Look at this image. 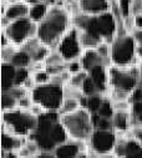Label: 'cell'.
Here are the masks:
<instances>
[{"label": "cell", "mask_w": 142, "mask_h": 158, "mask_svg": "<svg viewBox=\"0 0 142 158\" xmlns=\"http://www.w3.org/2000/svg\"><path fill=\"white\" fill-rule=\"evenodd\" d=\"M136 52H137V59L142 61V45H136Z\"/></svg>", "instance_id": "cell-40"}, {"label": "cell", "mask_w": 142, "mask_h": 158, "mask_svg": "<svg viewBox=\"0 0 142 158\" xmlns=\"http://www.w3.org/2000/svg\"><path fill=\"white\" fill-rule=\"evenodd\" d=\"M131 14H142V0H131Z\"/></svg>", "instance_id": "cell-35"}, {"label": "cell", "mask_w": 142, "mask_h": 158, "mask_svg": "<svg viewBox=\"0 0 142 158\" xmlns=\"http://www.w3.org/2000/svg\"><path fill=\"white\" fill-rule=\"evenodd\" d=\"M119 133L114 130H98L95 128L89 138V147L97 154L114 152Z\"/></svg>", "instance_id": "cell-11"}, {"label": "cell", "mask_w": 142, "mask_h": 158, "mask_svg": "<svg viewBox=\"0 0 142 158\" xmlns=\"http://www.w3.org/2000/svg\"><path fill=\"white\" fill-rule=\"evenodd\" d=\"M30 138H34L41 148V151L52 152L56 146L69 139V135L60 121L57 111H46L39 116L36 130L32 132Z\"/></svg>", "instance_id": "cell-3"}, {"label": "cell", "mask_w": 142, "mask_h": 158, "mask_svg": "<svg viewBox=\"0 0 142 158\" xmlns=\"http://www.w3.org/2000/svg\"><path fill=\"white\" fill-rule=\"evenodd\" d=\"M66 70L73 75V73H76L81 70H84L82 67V64L80 61V59H75V60H71V61H67V65H66Z\"/></svg>", "instance_id": "cell-33"}, {"label": "cell", "mask_w": 142, "mask_h": 158, "mask_svg": "<svg viewBox=\"0 0 142 158\" xmlns=\"http://www.w3.org/2000/svg\"><path fill=\"white\" fill-rule=\"evenodd\" d=\"M105 95L101 94V92H97L95 95H91V96H86V100H85V106L92 114L97 113V111L100 110L103 100H105Z\"/></svg>", "instance_id": "cell-24"}, {"label": "cell", "mask_w": 142, "mask_h": 158, "mask_svg": "<svg viewBox=\"0 0 142 158\" xmlns=\"http://www.w3.org/2000/svg\"><path fill=\"white\" fill-rule=\"evenodd\" d=\"M3 30H5L11 44L16 46H21L27 40L36 36L38 23L31 20L29 16H25L16 20H11L10 24Z\"/></svg>", "instance_id": "cell-9"}, {"label": "cell", "mask_w": 142, "mask_h": 158, "mask_svg": "<svg viewBox=\"0 0 142 158\" xmlns=\"http://www.w3.org/2000/svg\"><path fill=\"white\" fill-rule=\"evenodd\" d=\"M29 4H34V3H39V2H48V0H25Z\"/></svg>", "instance_id": "cell-43"}, {"label": "cell", "mask_w": 142, "mask_h": 158, "mask_svg": "<svg viewBox=\"0 0 142 158\" xmlns=\"http://www.w3.org/2000/svg\"><path fill=\"white\" fill-rule=\"evenodd\" d=\"M6 2H9V3H13V2H16V0H6Z\"/></svg>", "instance_id": "cell-45"}, {"label": "cell", "mask_w": 142, "mask_h": 158, "mask_svg": "<svg viewBox=\"0 0 142 158\" xmlns=\"http://www.w3.org/2000/svg\"><path fill=\"white\" fill-rule=\"evenodd\" d=\"M121 158H142V146L130 136Z\"/></svg>", "instance_id": "cell-23"}, {"label": "cell", "mask_w": 142, "mask_h": 158, "mask_svg": "<svg viewBox=\"0 0 142 158\" xmlns=\"http://www.w3.org/2000/svg\"><path fill=\"white\" fill-rule=\"evenodd\" d=\"M31 76H32L34 81H35V84H36V85H45V84H49L50 80H51V75L46 71V69L32 71Z\"/></svg>", "instance_id": "cell-26"}, {"label": "cell", "mask_w": 142, "mask_h": 158, "mask_svg": "<svg viewBox=\"0 0 142 158\" xmlns=\"http://www.w3.org/2000/svg\"><path fill=\"white\" fill-rule=\"evenodd\" d=\"M132 35L135 37L136 45H142V29H135L132 31Z\"/></svg>", "instance_id": "cell-36"}, {"label": "cell", "mask_w": 142, "mask_h": 158, "mask_svg": "<svg viewBox=\"0 0 142 158\" xmlns=\"http://www.w3.org/2000/svg\"><path fill=\"white\" fill-rule=\"evenodd\" d=\"M30 77H31V70H30V67H16L14 85H21L23 86Z\"/></svg>", "instance_id": "cell-28"}, {"label": "cell", "mask_w": 142, "mask_h": 158, "mask_svg": "<svg viewBox=\"0 0 142 158\" xmlns=\"http://www.w3.org/2000/svg\"><path fill=\"white\" fill-rule=\"evenodd\" d=\"M16 67L10 62H2V91H8L14 86Z\"/></svg>", "instance_id": "cell-18"}, {"label": "cell", "mask_w": 142, "mask_h": 158, "mask_svg": "<svg viewBox=\"0 0 142 158\" xmlns=\"http://www.w3.org/2000/svg\"><path fill=\"white\" fill-rule=\"evenodd\" d=\"M10 64H13L15 67H30V65L32 64V59L25 49L19 46L16 52L14 54Z\"/></svg>", "instance_id": "cell-22"}, {"label": "cell", "mask_w": 142, "mask_h": 158, "mask_svg": "<svg viewBox=\"0 0 142 158\" xmlns=\"http://www.w3.org/2000/svg\"><path fill=\"white\" fill-rule=\"evenodd\" d=\"M120 11H106L98 15H87L79 11L74 15V26L80 30V37L84 49H95L100 43H112L117 32Z\"/></svg>", "instance_id": "cell-1"}, {"label": "cell", "mask_w": 142, "mask_h": 158, "mask_svg": "<svg viewBox=\"0 0 142 158\" xmlns=\"http://www.w3.org/2000/svg\"><path fill=\"white\" fill-rule=\"evenodd\" d=\"M29 137L18 136L6 131H2V151L9 152V151H19L27 141Z\"/></svg>", "instance_id": "cell-16"}, {"label": "cell", "mask_w": 142, "mask_h": 158, "mask_svg": "<svg viewBox=\"0 0 142 158\" xmlns=\"http://www.w3.org/2000/svg\"><path fill=\"white\" fill-rule=\"evenodd\" d=\"M19 107V100L10 91H2V112Z\"/></svg>", "instance_id": "cell-25"}, {"label": "cell", "mask_w": 142, "mask_h": 158, "mask_svg": "<svg viewBox=\"0 0 142 158\" xmlns=\"http://www.w3.org/2000/svg\"><path fill=\"white\" fill-rule=\"evenodd\" d=\"M140 84H142V61L140 62Z\"/></svg>", "instance_id": "cell-42"}, {"label": "cell", "mask_w": 142, "mask_h": 158, "mask_svg": "<svg viewBox=\"0 0 142 158\" xmlns=\"http://www.w3.org/2000/svg\"><path fill=\"white\" fill-rule=\"evenodd\" d=\"M77 3L80 10L87 15H98L112 9L110 0H79Z\"/></svg>", "instance_id": "cell-13"}, {"label": "cell", "mask_w": 142, "mask_h": 158, "mask_svg": "<svg viewBox=\"0 0 142 158\" xmlns=\"http://www.w3.org/2000/svg\"><path fill=\"white\" fill-rule=\"evenodd\" d=\"M60 121L69 137L77 141H89L95 130L92 113L86 107H81L73 113L60 116Z\"/></svg>", "instance_id": "cell-5"}, {"label": "cell", "mask_w": 142, "mask_h": 158, "mask_svg": "<svg viewBox=\"0 0 142 158\" xmlns=\"http://www.w3.org/2000/svg\"><path fill=\"white\" fill-rule=\"evenodd\" d=\"M39 117L27 108L16 107L2 112V130L24 137H30L36 130Z\"/></svg>", "instance_id": "cell-4"}, {"label": "cell", "mask_w": 142, "mask_h": 158, "mask_svg": "<svg viewBox=\"0 0 142 158\" xmlns=\"http://www.w3.org/2000/svg\"><path fill=\"white\" fill-rule=\"evenodd\" d=\"M87 148H90L87 141H77L69 138L56 146L52 153L56 158H76L84 153H87Z\"/></svg>", "instance_id": "cell-12"}, {"label": "cell", "mask_w": 142, "mask_h": 158, "mask_svg": "<svg viewBox=\"0 0 142 158\" xmlns=\"http://www.w3.org/2000/svg\"><path fill=\"white\" fill-rule=\"evenodd\" d=\"M133 120L136 121V125H140V126H142V113H140L138 116L133 117Z\"/></svg>", "instance_id": "cell-41"}, {"label": "cell", "mask_w": 142, "mask_h": 158, "mask_svg": "<svg viewBox=\"0 0 142 158\" xmlns=\"http://www.w3.org/2000/svg\"><path fill=\"white\" fill-rule=\"evenodd\" d=\"M140 85H141V86H142V84H140Z\"/></svg>", "instance_id": "cell-46"}, {"label": "cell", "mask_w": 142, "mask_h": 158, "mask_svg": "<svg viewBox=\"0 0 142 158\" xmlns=\"http://www.w3.org/2000/svg\"><path fill=\"white\" fill-rule=\"evenodd\" d=\"M84 107L82 106V101L79 98H74V97H64L60 108L57 110L60 116L64 114H69V113H73L75 111H77L79 108Z\"/></svg>", "instance_id": "cell-21"}, {"label": "cell", "mask_w": 142, "mask_h": 158, "mask_svg": "<svg viewBox=\"0 0 142 158\" xmlns=\"http://www.w3.org/2000/svg\"><path fill=\"white\" fill-rule=\"evenodd\" d=\"M56 50L62 55L66 61L80 59L84 52V46L80 37V30L76 26H71L69 31L62 36L60 43L56 46Z\"/></svg>", "instance_id": "cell-10"}, {"label": "cell", "mask_w": 142, "mask_h": 158, "mask_svg": "<svg viewBox=\"0 0 142 158\" xmlns=\"http://www.w3.org/2000/svg\"><path fill=\"white\" fill-rule=\"evenodd\" d=\"M109 89L122 90L132 94V91L140 85V66H116L109 67Z\"/></svg>", "instance_id": "cell-7"}, {"label": "cell", "mask_w": 142, "mask_h": 158, "mask_svg": "<svg viewBox=\"0 0 142 158\" xmlns=\"http://www.w3.org/2000/svg\"><path fill=\"white\" fill-rule=\"evenodd\" d=\"M76 158H89V156H87V153H84V154H81V156H79Z\"/></svg>", "instance_id": "cell-44"}, {"label": "cell", "mask_w": 142, "mask_h": 158, "mask_svg": "<svg viewBox=\"0 0 142 158\" xmlns=\"http://www.w3.org/2000/svg\"><path fill=\"white\" fill-rule=\"evenodd\" d=\"M96 158H120L115 152H107V153H101L97 154Z\"/></svg>", "instance_id": "cell-39"}, {"label": "cell", "mask_w": 142, "mask_h": 158, "mask_svg": "<svg viewBox=\"0 0 142 158\" xmlns=\"http://www.w3.org/2000/svg\"><path fill=\"white\" fill-rule=\"evenodd\" d=\"M136 41L132 32L117 29L116 36L111 43V62L116 66H131L137 60Z\"/></svg>", "instance_id": "cell-6"}, {"label": "cell", "mask_w": 142, "mask_h": 158, "mask_svg": "<svg viewBox=\"0 0 142 158\" xmlns=\"http://www.w3.org/2000/svg\"><path fill=\"white\" fill-rule=\"evenodd\" d=\"M120 14L122 18H127L131 14V0H116Z\"/></svg>", "instance_id": "cell-32"}, {"label": "cell", "mask_w": 142, "mask_h": 158, "mask_svg": "<svg viewBox=\"0 0 142 158\" xmlns=\"http://www.w3.org/2000/svg\"><path fill=\"white\" fill-rule=\"evenodd\" d=\"M49 9H50V5L48 4V2H39V3L30 4L29 18L35 23H40L48 14Z\"/></svg>", "instance_id": "cell-20"}, {"label": "cell", "mask_w": 142, "mask_h": 158, "mask_svg": "<svg viewBox=\"0 0 142 158\" xmlns=\"http://www.w3.org/2000/svg\"><path fill=\"white\" fill-rule=\"evenodd\" d=\"M133 23H135V29H142V14L133 15Z\"/></svg>", "instance_id": "cell-37"}, {"label": "cell", "mask_w": 142, "mask_h": 158, "mask_svg": "<svg viewBox=\"0 0 142 158\" xmlns=\"http://www.w3.org/2000/svg\"><path fill=\"white\" fill-rule=\"evenodd\" d=\"M109 67L110 66H106L105 64H101V65H97V66L92 67L89 71V76L96 84L98 91L103 95L109 91V87H110V84H109Z\"/></svg>", "instance_id": "cell-14"}, {"label": "cell", "mask_w": 142, "mask_h": 158, "mask_svg": "<svg viewBox=\"0 0 142 158\" xmlns=\"http://www.w3.org/2000/svg\"><path fill=\"white\" fill-rule=\"evenodd\" d=\"M87 76H89V71H86V70H81V71H79V72H76V73H73V75H71V77H70V80H69L67 84L73 85V86H75V87L81 89Z\"/></svg>", "instance_id": "cell-29"}, {"label": "cell", "mask_w": 142, "mask_h": 158, "mask_svg": "<svg viewBox=\"0 0 142 158\" xmlns=\"http://www.w3.org/2000/svg\"><path fill=\"white\" fill-rule=\"evenodd\" d=\"M114 112H115V110H114V106H112V101H111L109 97H105V100H103V102H102L100 110L97 111V114H98L100 117L112 118Z\"/></svg>", "instance_id": "cell-27"}, {"label": "cell", "mask_w": 142, "mask_h": 158, "mask_svg": "<svg viewBox=\"0 0 142 158\" xmlns=\"http://www.w3.org/2000/svg\"><path fill=\"white\" fill-rule=\"evenodd\" d=\"M111 120L114 131L117 133H128L133 127V116L131 111H115Z\"/></svg>", "instance_id": "cell-15"}, {"label": "cell", "mask_w": 142, "mask_h": 158, "mask_svg": "<svg viewBox=\"0 0 142 158\" xmlns=\"http://www.w3.org/2000/svg\"><path fill=\"white\" fill-rule=\"evenodd\" d=\"M30 11V4L25 0H16V2L9 3L5 10V16H8L10 20H16L20 18L29 16Z\"/></svg>", "instance_id": "cell-17"}, {"label": "cell", "mask_w": 142, "mask_h": 158, "mask_svg": "<svg viewBox=\"0 0 142 158\" xmlns=\"http://www.w3.org/2000/svg\"><path fill=\"white\" fill-rule=\"evenodd\" d=\"M130 133H131V137H132L136 142H138V143L142 146V126H140V125L133 126V127L131 128Z\"/></svg>", "instance_id": "cell-34"}, {"label": "cell", "mask_w": 142, "mask_h": 158, "mask_svg": "<svg viewBox=\"0 0 142 158\" xmlns=\"http://www.w3.org/2000/svg\"><path fill=\"white\" fill-rule=\"evenodd\" d=\"M19 46L14 45V44H9L6 46L2 48V52H0V56H2V62H10L14 54L16 52Z\"/></svg>", "instance_id": "cell-30"}, {"label": "cell", "mask_w": 142, "mask_h": 158, "mask_svg": "<svg viewBox=\"0 0 142 158\" xmlns=\"http://www.w3.org/2000/svg\"><path fill=\"white\" fill-rule=\"evenodd\" d=\"M71 27V13L64 5H51L45 18L38 23L39 40L48 45L51 50L56 49L62 36Z\"/></svg>", "instance_id": "cell-2"}, {"label": "cell", "mask_w": 142, "mask_h": 158, "mask_svg": "<svg viewBox=\"0 0 142 158\" xmlns=\"http://www.w3.org/2000/svg\"><path fill=\"white\" fill-rule=\"evenodd\" d=\"M34 158H56L54 156L52 152H46V151H41L36 157H34Z\"/></svg>", "instance_id": "cell-38"}, {"label": "cell", "mask_w": 142, "mask_h": 158, "mask_svg": "<svg viewBox=\"0 0 142 158\" xmlns=\"http://www.w3.org/2000/svg\"><path fill=\"white\" fill-rule=\"evenodd\" d=\"M31 98L35 103L40 105L46 111H57L65 97L64 86L55 84L36 85L30 91Z\"/></svg>", "instance_id": "cell-8"}, {"label": "cell", "mask_w": 142, "mask_h": 158, "mask_svg": "<svg viewBox=\"0 0 142 158\" xmlns=\"http://www.w3.org/2000/svg\"><path fill=\"white\" fill-rule=\"evenodd\" d=\"M81 90H82V92H84L85 96H91V95H95V94L100 92L98 89H97V86H96V84L94 82V80H92L90 76L86 77V80H85Z\"/></svg>", "instance_id": "cell-31"}, {"label": "cell", "mask_w": 142, "mask_h": 158, "mask_svg": "<svg viewBox=\"0 0 142 158\" xmlns=\"http://www.w3.org/2000/svg\"><path fill=\"white\" fill-rule=\"evenodd\" d=\"M80 61L82 64L84 70H86V71H90L92 67H95L97 65L105 64L103 59L98 55L96 49H85L81 57H80Z\"/></svg>", "instance_id": "cell-19"}]
</instances>
